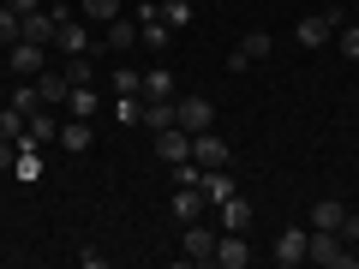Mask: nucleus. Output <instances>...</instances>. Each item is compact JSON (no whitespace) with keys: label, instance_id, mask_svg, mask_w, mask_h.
I'll list each match as a JSON object with an SVG mask.
<instances>
[{"label":"nucleus","instance_id":"1","mask_svg":"<svg viewBox=\"0 0 359 269\" xmlns=\"http://www.w3.org/2000/svg\"><path fill=\"white\" fill-rule=\"evenodd\" d=\"M306 263H318V269H353V263H359V251L341 240V233L311 228V240H306Z\"/></svg>","mask_w":359,"mask_h":269},{"label":"nucleus","instance_id":"2","mask_svg":"<svg viewBox=\"0 0 359 269\" xmlns=\"http://www.w3.org/2000/svg\"><path fill=\"white\" fill-rule=\"evenodd\" d=\"M216 228H204V221H186V233H180V257L186 263H216Z\"/></svg>","mask_w":359,"mask_h":269},{"label":"nucleus","instance_id":"3","mask_svg":"<svg viewBox=\"0 0 359 269\" xmlns=\"http://www.w3.org/2000/svg\"><path fill=\"white\" fill-rule=\"evenodd\" d=\"M335 30H341V13H306L294 25V36H299V48H323Z\"/></svg>","mask_w":359,"mask_h":269},{"label":"nucleus","instance_id":"4","mask_svg":"<svg viewBox=\"0 0 359 269\" xmlns=\"http://www.w3.org/2000/svg\"><path fill=\"white\" fill-rule=\"evenodd\" d=\"M174 120H180L186 132H210V126H216V102H210V96H180V102H174Z\"/></svg>","mask_w":359,"mask_h":269},{"label":"nucleus","instance_id":"5","mask_svg":"<svg viewBox=\"0 0 359 269\" xmlns=\"http://www.w3.org/2000/svg\"><path fill=\"white\" fill-rule=\"evenodd\" d=\"M6 66H13V78H36L42 66H48V48H42V42H25V36H18L13 48H6Z\"/></svg>","mask_w":359,"mask_h":269},{"label":"nucleus","instance_id":"6","mask_svg":"<svg viewBox=\"0 0 359 269\" xmlns=\"http://www.w3.org/2000/svg\"><path fill=\"white\" fill-rule=\"evenodd\" d=\"M192 162H198V167H233L228 138H216V126H210V132H192Z\"/></svg>","mask_w":359,"mask_h":269},{"label":"nucleus","instance_id":"7","mask_svg":"<svg viewBox=\"0 0 359 269\" xmlns=\"http://www.w3.org/2000/svg\"><path fill=\"white\" fill-rule=\"evenodd\" d=\"M150 138H156V156H162L168 167L192 156V132H186V126H162V132H150Z\"/></svg>","mask_w":359,"mask_h":269},{"label":"nucleus","instance_id":"8","mask_svg":"<svg viewBox=\"0 0 359 269\" xmlns=\"http://www.w3.org/2000/svg\"><path fill=\"white\" fill-rule=\"evenodd\" d=\"M36 96H42V108H66V96H72V78H66L60 66H42V72H36Z\"/></svg>","mask_w":359,"mask_h":269},{"label":"nucleus","instance_id":"9","mask_svg":"<svg viewBox=\"0 0 359 269\" xmlns=\"http://www.w3.org/2000/svg\"><path fill=\"white\" fill-rule=\"evenodd\" d=\"M269 48H276V36H269V30H245V36H240V48L228 54V66H233V72H245V66H252V60H264Z\"/></svg>","mask_w":359,"mask_h":269},{"label":"nucleus","instance_id":"10","mask_svg":"<svg viewBox=\"0 0 359 269\" xmlns=\"http://www.w3.org/2000/svg\"><path fill=\"white\" fill-rule=\"evenodd\" d=\"M54 48H60V54H108L102 42H90V30L78 25V18H66V25L54 30Z\"/></svg>","mask_w":359,"mask_h":269},{"label":"nucleus","instance_id":"11","mask_svg":"<svg viewBox=\"0 0 359 269\" xmlns=\"http://www.w3.org/2000/svg\"><path fill=\"white\" fill-rule=\"evenodd\" d=\"M204 209H210L204 186H174V221L180 228H186V221H204Z\"/></svg>","mask_w":359,"mask_h":269},{"label":"nucleus","instance_id":"12","mask_svg":"<svg viewBox=\"0 0 359 269\" xmlns=\"http://www.w3.org/2000/svg\"><path fill=\"white\" fill-rule=\"evenodd\" d=\"M138 42H144V30H138V18H126V13H120L114 25H108V36H102V48H108V54H126V48H138Z\"/></svg>","mask_w":359,"mask_h":269},{"label":"nucleus","instance_id":"13","mask_svg":"<svg viewBox=\"0 0 359 269\" xmlns=\"http://www.w3.org/2000/svg\"><path fill=\"white\" fill-rule=\"evenodd\" d=\"M216 263H222V269H245V263H252V245H245V233H228V228H222V240H216Z\"/></svg>","mask_w":359,"mask_h":269},{"label":"nucleus","instance_id":"14","mask_svg":"<svg viewBox=\"0 0 359 269\" xmlns=\"http://www.w3.org/2000/svg\"><path fill=\"white\" fill-rule=\"evenodd\" d=\"M54 30H60V18L42 6V13H25V25H18V36L25 42H42V48H54Z\"/></svg>","mask_w":359,"mask_h":269},{"label":"nucleus","instance_id":"15","mask_svg":"<svg viewBox=\"0 0 359 269\" xmlns=\"http://www.w3.org/2000/svg\"><path fill=\"white\" fill-rule=\"evenodd\" d=\"M306 240H311V228H287L282 240H276V263H282V269L306 263Z\"/></svg>","mask_w":359,"mask_h":269},{"label":"nucleus","instance_id":"16","mask_svg":"<svg viewBox=\"0 0 359 269\" xmlns=\"http://www.w3.org/2000/svg\"><path fill=\"white\" fill-rule=\"evenodd\" d=\"M198 186H204L210 209H216V204H228V198H233V174H228V167H204V179H198Z\"/></svg>","mask_w":359,"mask_h":269},{"label":"nucleus","instance_id":"17","mask_svg":"<svg viewBox=\"0 0 359 269\" xmlns=\"http://www.w3.org/2000/svg\"><path fill=\"white\" fill-rule=\"evenodd\" d=\"M54 144H66V150H72V156H84L90 150V144H96V132H90V120H66V126H60V138H54Z\"/></svg>","mask_w":359,"mask_h":269},{"label":"nucleus","instance_id":"18","mask_svg":"<svg viewBox=\"0 0 359 269\" xmlns=\"http://www.w3.org/2000/svg\"><path fill=\"white\" fill-rule=\"evenodd\" d=\"M341 221H347V204H341V198H323V204H311V228L341 233Z\"/></svg>","mask_w":359,"mask_h":269},{"label":"nucleus","instance_id":"19","mask_svg":"<svg viewBox=\"0 0 359 269\" xmlns=\"http://www.w3.org/2000/svg\"><path fill=\"white\" fill-rule=\"evenodd\" d=\"M216 209H222V228H228V233H245V228H252V204H245L240 192H233L228 204H216Z\"/></svg>","mask_w":359,"mask_h":269},{"label":"nucleus","instance_id":"20","mask_svg":"<svg viewBox=\"0 0 359 269\" xmlns=\"http://www.w3.org/2000/svg\"><path fill=\"white\" fill-rule=\"evenodd\" d=\"M144 102H174V78H168V66H156V72H144Z\"/></svg>","mask_w":359,"mask_h":269},{"label":"nucleus","instance_id":"21","mask_svg":"<svg viewBox=\"0 0 359 269\" xmlns=\"http://www.w3.org/2000/svg\"><path fill=\"white\" fill-rule=\"evenodd\" d=\"M138 30H144V48H150V54L174 48V25H168V18H150V25H138Z\"/></svg>","mask_w":359,"mask_h":269},{"label":"nucleus","instance_id":"22","mask_svg":"<svg viewBox=\"0 0 359 269\" xmlns=\"http://www.w3.org/2000/svg\"><path fill=\"white\" fill-rule=\"evenodd\" d=\"M60 72L72 78V90H78V84H90V78H96V54H66Z\"/></svg>","mask_w":359,"mask_h":269},{"label":"nucleus","instance_id":"23","mask_svg":"<svg viewBox=\"0 0 359 269\" xmlns=\"http://www.w3.org/2000/svg\"><path fill=\"white\" fill-rule=\"evenodd\" d=\"M108 84H114V96H138V90H144V72H138V66H114Z\"/></svg>","mask_w":359,"mask_h":269},{"label":"nucleus","instance_id":"24","mask_svg":"<svg viewBox=\"0 0 359 269\" xmlns=\"http://www.w3.org/2000/svg\"><path fill=\"white\" fill-rule=\"evenodd\" d=\"M144 132H162V126H180L174 120V102H144V120H138Z\"/></svg>","mask_w":359,"mask_h":269},{"label":"nucleus","instance_id":"25","mask_svg":"<svg viewBox=\"0 0 359 269\" xmlns=\"http://www.w3.org/2000/svg\"><path fill=\"white\" fill-rule=\"evenodd\" d=\"M13 179L36 186V179H42V150H18V162H13Z\"/></svg>","mask_w":359,"mask_h":269},{"label":"nucleus","instance_id":"26","mask_svg":"<svg viewBox=\"0 0 359 269\" xmlns=\"http://www.w3.org/2000/svg\"><path fill=\"white\" fill-rule=\"evenodd\" d=\"M66 108H72L78 120H90V114H96V108H102V96H96V90H90V84H78L72 96H66Z\"/></svg>","mask_w":359,"mask_h":269},{"label":"nucleus","instance_id":"27","mask_svg":"<svg viewBox=\"0 0 359 269\" xmlns=\"http://www.w3.org/2000/svg\"><path fill=\"white\" fill-rule=\"evenodd\" d=\"M120 0H84V25H114Z\"/></svg>","mask_w":359,"mask_h":269},{"label":"nucleus","instance_id":"28","mask_svg":"<svg viewBox=\"0 0 359 269\" xmlns=\"http://www.w3.org/2000/svg\"><path fill=\"white\" fill-rule=\"evenodd\" d=\"M13 108H18V114H36V108H42V96H36V84H30V78H18V90H13Z\"/></svg>","mask_w":359,"mask_h":269},{"label":"nucleus","instance_id":"29","mask_svg":"<svg viewBox=\"0 0 359 269\" xmlns=\"http://www.w3.org/2000/svg\"><path fill=\"white\" fill-rule=\"evenodd\" d=\"M114 120L120 126H138L144 120V96H114Z\"/></svg>","mask_w":359,"mask_h":269},{"label":"nucleus","instance_id":"30","mask_svg":"<svg viewBox=\"0 0 359 269\" xmlns=\"http://www.w3.org/2000/svg\"><path fill=\"white\" fill-rule=\"evenodd\" d=\"M162 18L174 30H186V25H192V6H186V0H162Z\"/></svg>","mask_w":359,"mask_h":269},{"label":"nucleus","instance_id":"31","mask_svg":"<svg viewBox=\"0 0 359 269\" xmlns=\"http://www.w3.org/2000/svg\"><path fill=\"white\" fill-rule=\"evenodd\" d=\"M18 25H25V18H18L13 6H0V42H6V48H13V42H18Z\"/></svg>","mask_w":359,"mask_h":269},{"label":"nucleus","instance_id":"32","mask_svg":"<svg viewBox=\"0 0 359 269\" xmlns=\"http://www.w3.org/2000/svg\"><path fill=\"white\" fill-rule=\"evenodd\" d=\"M18 132H25V114H18V108H0V138L18 144Z\"/></svg>","mask_w":359,"mask_h":269},{"label":"nucleus","instance_id":"33","mask_svg":"<svg viewBox=\"0 0 359 269\" xmlns=\"http://www.w3.org/2000/svg\"><path fill=\"white\" fill-rule=\"evenodd\" d=\"M335 42H341L347 60H359V25H341V30H335Z\"/></svg>","mask_w":359,"mask_h":269},{"label":"nucleus","instance_id":"34","mask_svg":"<svg viewBox=\"0 0 359 269\" xmlns=\"http://www.w3.org/2000/svg\"><path fill=\"white\" fill-rule=\"evenodd\" d=\"M132 18H138V25H150V18H162V0H138V6H132Z\"/></svg>","mask_w":359,"mask_h":269},{"label":"nucleus","instance_id":"35","mask_svg":"<svg viewBox=\"0 0 359 269\" xmlns=\"http://www.w3.org/2000/svg\"><path fill=\"white\" fill-rule=\"evenodd\" d=\"M13 162H18V144H13V138H0V174H13Z\"/></svg>","mask_w":359,"mask_h":269},{"label":"nucleus","instance_id":"36","mask_svg":"<svg viewBox=\"0 0 359 269\" xmlns=\"http://www.w3.org/2000/svg\"><path fill=\"white\" fill-rule=\"evenodd\" d=\"M6 6H13L18 18H25V13H42V0H6Z\"/></svg>","mask_w":359,"mask_h":269}]
</instances>
